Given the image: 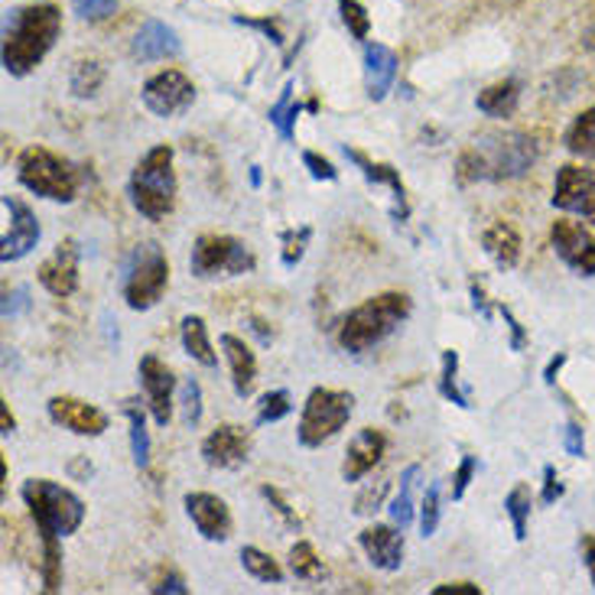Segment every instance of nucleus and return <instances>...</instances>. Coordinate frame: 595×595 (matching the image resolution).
Returning a JSON list of instances; mask_svg holds the SVG:
<instances>
[{
    "instance_id": "16",
    "label": "nucleus",
    "mask_w": 595,
    "mask_h": 595,
    "mask_svg": "<svg viewBox=\"0 0 595 595\" xmlns=\"http://www.w3.org/2000/svg\"><path fill=\"white\" fill-rule=\"evenodd\" d=\"M140 387L147 394V407L153 414V420L167 426L172 420V394H176V375L170 371L167 361H160L157 355H143L137 365Z\"/></svg>"
},
{
    "instance_id": "47",
    "label": "nucleus",
    "mask_w": 595,
    "mask_h": 595,
    "mask_svg": "<svg viewBox=\"0 0 595 595\" xmlns=\"http://www.w3.org/2000/svg\"><path fill=\"white\" fill-rule=\"evenodd\" d=\"M563 446H566V453H569L573 459H583V456H586V429L576 424V420H569L566 429H563Z\"/></svg>"
},
{
    "instance_id": "21",
    "label": "nucleus",
    "mask_w": 595,
    "mask_h": 595,
    "mask_svg": "<svg viewBox=\"0 0 595 595\" xmlns=\"http://www.w3.org/2000/svg\"><path fill=\"white\" fill-rule=\"evenodd\" d=\"M345 157L358 167V172L371 182V186H387L390 196H394V218L397 221H407L410 215V202H407V189H404V179H400V170H394L390 163H378L371 157H365L361 150H348L345 147Z\"/></svg>"
},
{
    "instance_id": "56",
    "label": "nucleus",
    "mask_w": 595,
    "mask_h": 595,
    "mask_svg": "<svg viewBox=\"0 0 595 595\" xmlns=\"http://www.w3.org/2000/svg\"><path fill=\"white\" fill-rule=\"evenodd\" d=\"M0 424H3V436H10V433L17 429V420L10 417V410H7V404L0 407Z\"/></svg>"
},
{
    "instance_id": "22",
    "label": "nucleus",
    "mask_w": 595,
    "mask_h": 595,
    "mask_svg": "<svg viewBox=\"0 0 595 595\" xmlns=\"http://www.w3.org/2000/svg\"><path fill=\"white\" fill-rule=\"evenodd\" d=\"M218 348L225 351V358H228V368H231V387H235V394L245 400V397H251L255 394V384H257V358L255 351L248 348V341L238 339V336H231V333H221L218 336Z\"/></svg>"
},
{
    "instance_id": "52",
    "label": "nucleus",
    "mask_w": 595,
    "mask_h": 595,
    "mask_svg": "<svg viewBox=\"0 0 595 595\" xmlns=\"http://www.w3.org/2000/svg\"><path fill=\"white\" fill-rule=\"evenodd\" d=\"M472 306H475V313L488 323L492 316H495V309H492V303H488V297H485V290L478 287V284H472Z\"/></svg>"
},
{
    "instance_id": "18",
    "label": "nucleus",
    "mask_w": 595,
    "mask_h": 595,
    "mask_svg": "<svg viewBox=\"0 0 595 595\" xmlns=\"http://www.w3.org/2000/svg\"><path fill=\"white\" fill-rule=\"evenodd\" d=\"M46 410H49V420H52V424L69 429V433H76V436H101V433L108 429V424H111L105 410H98V407L88 404V400L69 397V394L52 397Z\"/></svg>"
},
{
    "instance_id": "51",
    "label": "nucleus",
    "mask_w": 595,
    "mask_h": 595,
    "mask_svg": "<svg viewBox=\"0 0 595 595\" xmlns=\"http://www.w3.org/2000/svg\"><path fill=\"white\" fill-rule=\"evenodd\" d=\"M150 593H176V595H189V586H186V579L179 576V573H167L163 579H157V586L150 589Z\"/></svg>"
},
{
    "instance_id": "30",
    "label": "nucleus",
    "mask_w": 595,
    "mask_h": 595,
    "mask_svg": "<svg viewBox=\"0 0 595 595\" xmlns=\"http://www.w3.org/2000/svg\"><path fill=\"white\" fill-rule=\"evenodd\" d=\"M566 150L573 157H583V160H595V105L586 108L569 130H566Z\"/></svg>"
},
{
    "instance_id": "37",
    "label": "nucleus",
    "mask_w": 595,
    "mask_h": 595,
    "mask_svg": "<svg viewBox=\"0 0 595 595\" xmlns=\"http://www.w3.org/2000/svg\"><path fill=\"white\" fill-rule=\"evenodd\" d=\"M290 410H294V397L287 390H270L257 404V424H280L284 417H290Z\"/></svg>"
},
{
    "instance_id": "50",
    "label": "nucleus",
    "mask_w": 595,
    "mask_h": 595,
    "mask_svg": "<svg viewBox=\"0 0 595 595\" xmlns=\"http://www.w3.org/2000/svg\"><path fill=\"white\" fill-rule=\"evenodd\" d=\"M498 313L505 316V323H508V329H510V351H520V348L527 345V333H524V326L517 323V316L510 313L508 306H498Z\"/></svg>"
},
{
    "instance_id": "28",
    "label": "nucleus",
    "mask_w": 595,
    "mask_h": 595,
    "mask_svg": "<svg viewBox=\"0 0 595 595\" xmlns=\"http://www.w3.org/2000/svg\"><path fill=\"white\" fill-rule=\"evenodd\" d=\"M420 475H424V468L417 466H407L400 472V488H397V495L390 498V520L400 527V530H407L410 524H414V488H417V482H420Z\"/></svg>"
},
{
    "instance_id": "4",
    "label": "nucleus",
    "mask_w": 595,
    "mask_h": 595,
    "mask_svg": "<svg viewBox=\"0 0 595 595\" xmlns=\"http://www.w3.org/2000/svg\"><path fill=\"white\" fill-rule=\"evenodd\" d=\"M414 313V299L400 290H387L358 303L339 326V345L348 355H365L384 339H390Z\"/></svg>"
},
{
    "instance_id": "33",
    "label": "nucleus",
    "mask_w": 595,
    "mask_h": 595,
    "mask_svg": "<svg viewBox=\"0 0 595 595\" xmlns=\"http://www.w3.org/2000/svg\"><path fill=\"white\" fill-rule=\"evenodd\" d=\"M290 573L303 579V583H319V579H326V563L319 559V553L316 547L309 544V541H297L294 547H290Z\"/></svg>"
},
{
    "instance_id": "14",
    "label": "nucleus",
    "mask_w": 595,
    "mask_h": 595,
    "mask_svg": "<svg viewBox=\"0 0 595 595\" xmlns=\"http://www.w3.org/2000/svg\"><path fill=\"white\" fill-rule=\"evenodd\" d=\"M202 463L218 472H235L251 459V433L238 424L215 426L202 439Z\"/></svg>"
},
{
    "instance_id": "41",
    "label": "nucleus",
    "mask_w": 595,
    "mask_h": 595,
    "mask_svg": "<svg viewBox=\"0 0 595 595\" xmlns=\"http://www.w3.org/2000/svg\"><path fill=\"white\" fill-rule=\"evenodd\" d=\"M341 10V23L348 27V33L355 37V40H368V30H371V17H368V10L358 3V0H336Z\"/></svg>"
},
{
    "instance_id": "42",
    "label": "nucleus",
    "mask_w": 595,
    "mask_h": 595,
    "mask_svg": "<svg viewBox=\"0 0 595 595\" xmlns=\"http://www.w3.org/2000/svg\"><path fill=\"white\" fill-rule=\"evenodd\" d=\"M439 517H443L439 485H429L424 492V502H420V530H424V537H433V534H436Z\"/></svg>"
},
{
    "instance_id": "49",
    "label": "nucleus",
    "mask_w": 595,
    "mask_h": 595,
    "mask_svg": "<svg viewBox=\"0 0 595 595\" xmlns=\"http://www.w3.org/2000/svg\"><path fill=\"white\" fill-rule=\"evenodd\" d=\"M563 492H566V485L559 482L556 468L544 466V492H541V502H544V505H556V502L563 498Z\"/></svg>"
},
{
    "instance_id": "44",
    "label": "nucleus",
    "mask_w": 595,
    "mask_h": 595,
    "mask_svg": "<svg viewBox=\"0 0 595 595\" xmlns=\"http://www.w3.org/2000/svg\"><path fill=\"white\" fill-rule=\"evenodd\" d=\"M475 472H478V459H475V456H463V463H459L456 475H453V502H463V498H466Z\"/></svg>"
},
{
    "instance_id": "23",
    "label": "nucleus",
    "mask_w": 595,
    "mask_h": 595,
    "mask_svg": "<svg viewBox=\"0 0 595 595\" xmlns=\"http://www.w3.org/2000/svg\"><path fill=\"white\" fill-rule=\"evenodd\" d=\"M179 49H182V46H179V37H176L172 27L160 23V20H147V23L137 30L133 43H130V56L140 59V62H160V59L179 56Z\"/></svg>"
},
{
    "instance_id": "45",
    "label": "nucleus",
    "mask_w": 595,
    "mask_h": 595,
    "mask_svg": "<svg viewBox=\"0 0 595 595\" xmlns=\"http://www.w3.org/2000/svg\"><path fill=\"white\" fill-rule=\"evenodd\" d=\"M76 10H79L82 20L98 23V20H108L118 10V0H76Z\"/></svg>"
},
{
    "instance_id": "2",
    "label": "nucleus",
    "mask_w": 595,
    "mask_h": 595,
    "mask_svg": "<svg viewBox=\"0 0 595 595\" xmlns=\"http://www.w3.org/2000/svg\"><path fill=\"white\" fill-rule=\"evenodd\" d=\"M62 33V10L56 3H27L3 20V69L13 79H27Z\"/></svg>"
},
{
    "instance_id": "55",
    "label": "nucleus",
    "mask_w": 595,
    "mask_h": 595,
    "mask_svg": "<svg viewBox=\"0 0 595 595\" xmlns=\"http://www.w3.org/2000/svg\"><path fill=\"white\" fill-rule=\"evenodd\" d=\"M563 365H566V355H563V351H559V355H556V358H553L551 365H547V371H544V381L551 384H556V375H559V368H563Z\"/></svg>"
},
{
    "instance_id": "39",
    "label": "nucleus",
    "mask_w": 595,
    "mask_h": 595,
    "mask_svg": "<svg viewBox=\"0 0 595 595\" xmlns=\"http://www.w3.org/2000/svg\"><path fill=\"white\" fill-rule=\"evenodd\" d=\"M280 241H284V248H280L284 267H297L303 255H306V248H309V241H313V228H309V225L290 228V231L280 235Z\"/></svg>"
},
{
    "instance_id": "13",
    "label": "nucleus",
    "mask_w": 595,
    "mask_h": 595,
    "mask_svg": "<svg viewBox=\"0 0 595 595\" xmlns=\"http://www.w3.org/2000/svg\"><path fill=\"white\" fill-rule=\"evenodd\" d=\"M3 215H7V225H3V241H0V260L3 264H13L20 257H27L37 245H40V221L33 209L13 196H3Z\"/></svg>"
},
{
    "instance_id": "1",
    "label": "nucleus",
    "mask_w": 595,
    "mask_h": 595,
    "mask_svg": "<svg viewBox=\"0 0 595 595\" xmlns=\"http://www.w3.org/2000/svg\"><path fill=\"white\" fill-rule=\"evenodd\" d=\"M20 498H23V505L37 524V534H40L43 589L56 593L62 586V541L72 537L82 527L86 502L72 488H66L52 478H27L20 485Z\"/></svg>"
},
{
    "instance_id": "27",
    "label": "nucleus",
    "mask_w": 595,
    "mask_h": 595,
    "mask_svg": "<svg viewBox=\"0 0 595 595\" xmlns=\"http://www.w3.org/2000/svg\"><path fill=\"white\" fill-rule=\"evenodd\" d=\"M520 105V82L517 79H505V82H495L485 91H478L475 98V108L488 118H510Z\"/></svg>"
},
{
    "instance_id": "36",
    "label": "nucleus",
    "mask_w": 595,
    "mask_h": 595,
    "mask_svg": "<svg viewBox=\"0 0 595 595\" xmlns=\"http://www.w3.org/2000/svg\"><path fill=\"white\" fill-rule=\"evenodd\" d=\"M101 86H105V69H101L98 59H82V62H76L72 79H69V88H72L76 98H95Z\"/></svg>"
},
{
    "instance_id": "24",
    "label": "nucleus",
    "mask_w": 595,
    "mask_h": 595,
    "mask_svg": "<svg viewBox=\"0 0 595 595\" xmlns=\"http://www.w3.org/2000/svg\"><path fill=\"white\" fill-rule=\"evenodd\" d=\"M397 79V56L394 49L381 43L365 46V82H368V98L371 101H384L387 91Z\"/></svg>"
},
{
    "instance_id": "17",
    "label": "nucleus",
    "mask_w": 595,
    "mask_h": 595,
    "mask_svg": "<svg viewBox=\"0 0 595 595\" xmlns=\"http://www.w3.org/2000/svg\"><path fill=\"white\" fill-rule=\"evenodd\" d=\"M182 505H186V514H189L192 527H196L206 541L225 544V541L231 537L235 520H231L228 505H225L218 495H209V492H189V495L182 498Z\"/></svg>"
},
{
    "instance_id": "10",
    "label": "nucleus",
    "mask_w": 595,
    "mask_h": 595,
    "mask_svg": "<svg viewBox=\"0 0 595 595\" xmlns=\"http://www.w3.org/2000/svg\"><path fill=\"white\" fill-rule=\"evenodd\" d=\"M140 98L147 105L150 115L157 118H179L192 108L196 101V86L186 72L179 69H163L157 76H150L143 88H140Z\"/></svg>"
},
{
    "instance_id": "25",
    "label": "nucleus",
    "mask_w": 595,
    "mask_h": 595,
    "mask_svg": "<svg viewBox=\"0 0 595 595\" xmlns=\"http://www.w3.org/2000/svg\"><path fill=\"white\" fill-rule=\"evenodd\" d=\"M482 248L495 260L498 270H514L520 260V235L508 221H495L482 231Z\"/></svg>"
},
{
    "instance_id": "46",
    "label": "nucleus",
    "mask_w": 595,
    "mask_h": 595,
    "mask_svg": "<svg viewBox=\"0 0 595 595\" xmlns=\"http://www.w3.org/2000/svg\"><path fill=\"white\" fill-rule=\"evenodd\" d=\"M303 167L309 170L313 179H319V182H336V179H339V170H336L329 160H323L319 153H313V150L303 153Z\"/></svg>"
},
{
    "instance_id": "7",
    "label": "nucleus",
    "mask_w": 595,
    "mask_h": 595,
    "mask_svg": "<svg viewBox=\"0 0 595 595\" xmlns=\"http://www.w3.org/2000/svg\"><path fill=\"white\" fill-rule=\"evenodd\" d=\"M17 179L40 199L49 202H76L79 196V170L46 147H27L17 157Z\"/></svg>"
},
{
    "instance_id": "35",
    "label": "nucleus",
    "mask_w": 595,
    "mask_h": 595,
    "mask_svg": "<svg viewBox=\"0 0 595 595\" xmlns=\"http://www.w3.org/2000/svg\"><path fill=\"white\" fill-rule=\"evenodd\" d=\"M241 566H245V573L257 579V583H284V569H280V563L270 556V553L257 551V547H245L241 551Z\"/></svg>"
},
{
    "instance_id": "32",
    "label": "nucleus",
    "mask_w": 595,
    "mask_h": 595,
    "mask_svg": "<svg viewBox=\"0 0 595 595\" xmlns=\"http://www.w3.org/2000/svg\"><path fill=\"white\" fill-rule=\"evenodd\" d=\"M530 510H534V495L524 482H517L505 495V514L510 517V527H514V537L517 541H527V520H530Z\"/></svg>"
},
{
    "instance_id": "8",
    "label": "nucleus",
    "mask_w": 595,
    "mask_h": 595,
    "mask_svg": "<svg viewBox=\"0 0 595 595\" xmlns=\"http://www.w3.org/2000/svg\"><path fill=\"white\" fill-rule=\"evenodd\" d=\"M170 287V260L163 255L160 245L147 241L137 245L125 267V299L133 313H147L153 309Z\"/></svg>"
},
{
    "instance_id": "26",
    "label": "nucleus",
    "mask_w": 595,
    "mask_h": 595,
    "mask_svg": "<svg viewBox=\"0 0 595 595\" xmlns=\"http://www.w3.org/2000/svg\"><path fill=\"white\" fill-rule=\"evenodd\" d=\"M179 336H182V348L192 361H199L202 368H215L218 365V351H215L212 339H209V326L202 316H182L179 323Z\"/></svg>"
},
{
    "instance_id": "19",
    "label": "nucleus",
    "mask_w": 595,
    "mask_h": 595,
    "mask_svg": "<svg viewBox=\"0 0 595 595\" xmlns=\"http://www.w3.org/2000/svg\"><path fill=\"white\" fill-rule=\"evenodd\" d=\"M368 563L381 573H397L404 566V530L397 524H371L358 534Z\"/></svg>"
},
{
    "instance_id": "40",
    "label": "nucleus",
    "mask_w": 595,
    "mask_h": 595,
    "mask_svg": "<svg viewBox=\"0 0 595 595\" xmlns=\"http://www.w3.org/2000/svg\"><path fill=\"white\" fill-rule=\"evenodd\" d=\"M260 498L270 505V510L280 517V524H284L287 530H294V534H299V530H303V520H299V514L290 508V502L284 498V492H280V488H274V485H260Z\"/></svg>"
},
{
    "instance_id": "43",
    "label": "nucleus",
    "mask_w": 595,
    "mask_h": 595,
    "mask_svg": "<svg viewBox=\"0 0 595 595\" xmlns=\"http://www.w3.org/2000/svg\"><path fill=\"white\" fill-rule=\"evenodd\" d=\"M387 492H390V482H387V478L371 482V485H368V488H365V492L355 498V514H358V517H365V514H375V510H381Z\"/></svg>"
},
{
    "instance_id": "58",
    "label": "nucleus",
    "mask_w": 595,
    "mask_h": 595,
    "mask_svg": "<svg viewBox=\"0 0 595 595\" xmlns=\"http://www.w3.org/2000/svg\"><path fill=\"white\" fill-rule=\"evenodd\" d=\"M251 329H255L257 336H260V341H264V345H270V339H274V333H267L260 319H251Z\"/></svg>"
},
{
    "instance_id": "9",
    "label": "nucleus",
    "mask_w": 595,
    "mask_h": 595,
    "mask_svg": "<svg viewBox=\"0 0 595 595\" xmlns=\"http://www.w3.org/2000/svg\"><path fill=\"white\" fill-rule=\"evenodd\" d=\"M189 267L199 280L212 277H245L257 267L255 251L231 235H199L189 257Z\"/></svg>"
},
{
    "instance_id": "5",
    "label": "nucleus",
    "mask_w": 595,
    "mask_h": 595,
    "mask_svg": "<svg viewBox=\"0 0 595 595\" xmlns=\"http://www.w3.org/2000/svg\"><path fill=\"white\" fill-rule=\"evenodd\" d=\"M176 150L170 143H157L150 147L128 179V196L133 212L143 215L147 221H163L176 209V192H179V179H176Z\"/></svg>"
},
{
    "instance_id": "6",
    "label": "nucleus",
    "mask_w": 595,
    "mask_h": 595,
    "mask_svg": "<svg viewBox=\"0 0 595 595\" xmlns=\"http://www.w3.org/2000/svg\"><path fill=\"white\" fill-rule=\"evenodd\" d=\"M355 414V397L348 390H336V387H313L303 414H299L297 439L306 449H319L326 443H333L341 429L348 426Z\"/></svg>"
},
{
    "instance_id": "20",
    "label": "nucleus",
    "mask_w": 595,
    "mask_h": 595,
    "mask_svg": "<svg viewBox=\"0 0 595 595\" xmlns=\"http://www.w3.org/2000/svg\"><path fill=\"white\" fill-rule=\"evenodd\" d=\"M387 453V436L375 426H365L355 433V439L348 443L345 463H341V478L345 482H361L368 472H375V466L384 459Z\"/></svg>"
},
{
    "instance_id": "59",
    "label": "nucleus",
    "mask_w": 595,
    "mask_h": 595,
    "mask_svg": "<svg viewBox=\"0 0 595 595\" xmlns=\"http://www.w3.org/2000/svg\"><path fill=\"white\" fill-rule=\"evenodd\" d=\"M251 182H255V186H260V167H251Z\"/></svg>"
},
{
    "instance_id": "12",
    "label": "nucleus",
    "mask_w": 595,
    "mask_h": 595,
    "mask_svg": "<svg viewBox=\"0 0 595 595\" xmlns=\"http://www.w3.org/2000/svg\"><path fill=\"white\" fill-rule=\"evenodd\" d=\"M551 245L556 257L579 277H595V238L583 221L556 218L551 225Z\"/></svg>"
},
{
    "instance_id": "34",
    "label": "nucleus",
    "mask_w": 595,
    "mask_h": 595,
    "mask_svg": "<svg viewBox=\"0 0 595 595\" xmlns=\"http://www.w3.org/2000/svg\"><path fill=\"white\" fill-rule=\"evenodd\" d=\"M299 108L297 101H294V86H284V91H280V98L270 105V125L277 128V133L290 143L294 140V133H297V118H299Z\"/></svg>"
},
{
    "instance_id": "3",
    "label": "nucleus",
    "mask_w": 595,
    "mask_h": 595,
    "mask_svg": "<svg viewBox=\"0 0 595 595\" xmlns=\"http://www.w3.org/2000/svg\"><path fill=\"white\" fill-rule=\"evenodd\" d=\"M541 147L530 133L520 130H495L482 133L459 157V182H505L520 179L534 170Z\"/></svg>"
},
{
    "instance_id": "11",
    "label": "nucleus",
    "mask_w": 595,
    "mask_h": 595,
    "mask_svg": "<svg viewBox=\"0 0 595 595\" xmlns=\"http://www.w3.org/2000/svg\"><path fill=\"white\" fill-rule=\"evenodd\" d=\"M553 209L586 218L595 225V172L576 163H563L553 179Z\"/></svg>"
},
{
    "instance_id": "15",
    "label": "nucleus",
    "mask_w": 595,
    "mask_h": 595,
    "mask_svg": "<svg viewBox=\"0 0 595 595\" xmlns=\"http://www.w3.org/2000/svg\"><path fill=\"white\" fill-rule=\"evenodd\" d=\"M79 260H82V251H79L76 238L59 241L56 251L46 257L43 264H40V270H37L46 294H52V297L59 299L72 297L79 290Z\"/></svg>"
},
{
    "instance_id": "48",
    "label": "nucleus",
    "mask_w": 595,
    "mask_h": 595,
    "mask_svg": "<svg viewBox=\"0 0 595 595\" xmlns=\"http://www.w3.org/2000/svg\"><path fill=\"white\" fill-rule=\"evenodd\" d=\"M27 306H30V294H27V287L3 290V319H17Z\"/></svg>"
},
{
    "instance_id": "38",
    "label": "nucleus",
    "mask_w": 595,
    "mask_h": 595,
    "mask_svg": "<svg viewBox=\"0 0 595 595\" xmlns=\"http://www.w3.org/2000/svg\"><path fill=\"white\" fill-rule=\"evenodd\" d=\"M179 417L186 426H199L202 420V384L196 378L179 384Z\"/></svg>"
},
{
    "instance_id": "29",
    "label": "nucleus",
    "mask_w": 595,
    "mask_h": 595,
    "mask_svg": "<svg viewBox=\"0 0 595 595\" xmlns=\"http://www.w3.org/2000/svg\"><path fill=\"white\" fill-rule=\"evenodd\" d=\"M125 417L130 424V456L133 466L147 468L150 466V429H147V417L140 410L137 400H125Z\"/></svg>"
},
{
    "instance_id": "53",
    "label": "nucleus",
    "mask_w": 595,
    "mask_h": 595,
    "mask_svg": "<svg viewBox=\"0 0 595 595\" xmlns=\"http://www.w3.org/2000/svg\"><path fill=\"white\" fill-rule=\"evenodd\" d=\"M456 595V593H466V595H482V586H475V583H443V586H436L433 595Z\"/></svg>"
},
{
    "instance_id": "54",
    "label": "nucleus",
    "mask_w": 595,
    "mask_h": 595,
    "mask_svg": "<svg viewBox=\"0 0 595 595\" xmlns=\"http://www.w3.org/2000/svg\"><path fill=\"white\" fill-rule=\"evenodd\" d=\"M579 551H583V563H586L589 579H593V586H595V534H586V537H583Z\"/></svg>"
},
{
    "instance_id": "57",
    "label": "nucleus",
    "mask_w": 595,
    "mask_h": 595,
    "mask_svg": "<svg viewBox=\"0 0 595 595\" xmlns=\"http://www.w3.org/2000/svg\"><path fill=\"white\" fill-rule=\"evenodd\" d=\"M69 472H72V475H82V478H88L95 468H91V463H86V459H76V463L69 466Z\"/></svg>"
},
{
    "instance_id": "31",
    "label": "nucleus",
    "mask_w": 595,
    "mask_h": 595,
    "mask_svg": "<svg viewBox=\"0 0 595 595\" xmlns=\"http://www.w3.org/2000/svg\"><path fill=\"white\" fill-rule=\"evenodd\" d=\"M439 394H443L449 404L463 407V410H468V407H472V397H468V390H463V387H459V351H453V348H446V351H443V368H439Z\"/></svg>"
}]
</instances>
